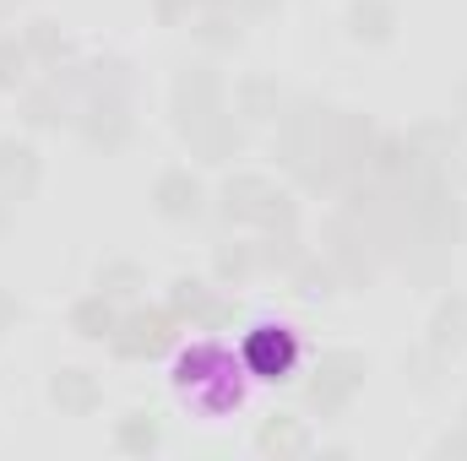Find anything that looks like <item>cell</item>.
Here are the masks:
<instances>
[{
    "mask_svg": "<svg viewBox=\"0 0 467 461\" xmlns=\"http://www.w3.org/2000/svg\"><path fill=\"white\" fill-rule=\"evenodd\" d=\"M218 212L229 223H250V229H261V233L299 229V201L288 190H277L272 179H261V174H234L229 185H223V196H218Z\"/></svg>",
    "mask_w": 467,
    "mask_h": 461,
    "instance_id": "cell-1",
    "label": "cell"
},
{
    "mask_svg": "<svg viewBox=\"0 0 467 461\" xmlns=\"http://www.w3.org/2000/svg\"><path fill=\"white\" fill-rule=\"evenodd\" d=\"M364 374H369L364 353H353V347H332V353H321L316 369H310V380H305V402H310V413L337 418L343 407H353V396L364 391Z\"/></svg>",
    "mask_w": 467,
    "mask_h": 461,
    "instance_id": "cell-2",
    "label": "cell"
},
{
    "mask_svg": "<svg viewBox=\"0 0 467 461\" xmlns=\"http://www.w3.org/2000/svg\"><path fill=\"white\" fill-rule=\"evenodd\" d=\"M174 385L202 396L207 407H239V374H234V358L218 343H191V353H180V369H174Z\"/></svg>",
    "mask_w": 467,
    "mask_h": 461,
    "instance_id": "cell-3",
    "label": "cell"
},
{
    "mask_svg": "<svg viewBox=\"0 0 467 461\" xmlns=\"http://www.w3.org/2000/svg\"><path fill=\"white\" fill-rule=\"evenodd\" d=\"M299 358H305L299 332H294V326H277V321L250 326V332H244V343H239V369H244V374H255V380H272V385L294 380Z\"/></svg>",
    "mask_w": 467,
    "mask_h": 461,
    "instance_id": "cell-4",
    "label": "cell"
},
{
    "mask_svg": "<svg viewBox=\"0 0 467 461\" xmlns=\"http://www.w3.org/2000/svg\"><path fill=\"white\" fill-rule=\"evenodd\" d=\"M174 343H180V315H174V310H136V315H119L115 337H109L115 358H125V364L163 358Z\"/></svg>",
    "mask_w": 467,
    "mask_h": 461,
    "instance_id": "cell-5",
    "label": "cell"
},
{
    "mask_svg": "<svg viewBox=\"0 0 467 461\" xmlns=\"http://www.w3.org/2000/svg\"><path fill=\"white\" fill-rule=\"evenodd\" d=\"M169 104H174V125H180V136H185L191 125H202V119H213V115L229 109V82H223L213 66H185V71L174 77Z\"/></svg>",
    "mask_w": 467,
    "mask_h": 461,
    "instance_id": "cell-6",
    "label": "cell"
},
{
    "mask_svg": "<svg viewBox=\"0 0 467 461\" xmlns=\"http://www.w3.org/2000/svg\"><path fill=\"white\" fill-rule=\"evenodd\" d=\"M77 136L93 147V152H119L130 136H136V115L119 93L104 98H82V115H77Z\"/></svg>",
    "mask_w": 467,
    "mask_h": 461,
    "instance_id": "cell-7",
    "label": "cell"
},
{
    "mask_svg": "<svg viewBox=\"0 0 467 461\" xmlns=\"http://www.w3.org/2000/svg\"><path fill=\"white\" fill-rule=\"evenodd\" d=\"M169 310L180 315V326L191 321V332H218V326L234 321V310L202 282V277H174V282H169Z\"/></svg>",
    "mask_w": 467,
    "mask_h": 461,
    "instance_id": "cell-8",
    "label": "cell"
},
{
    "mask_svg": "<svg viewBox=\"0 0 467 461\" xmlns=\"http://www.w3.org/2000/svg\"><path fill=\"white\" fill-rule=\"evenodd\" d=\"M152 212L169 218V223H196L207 212V185L191 169H163L158 185H152Z\"/></svg>",
    "mask_w": 467,
    "mask_h": 461,
    "instance_id": "cell-9",
    "label": "cell"
},
{
    "mask_svg": "<svg viewBox=\"0 0 467 461\" xmlns=\"http://www.w3.org/2000/svg\"><path fill=\"white\" fill-rule=\"evenodd\" d=\"M375 136H380V130L369 125V115H358V109H332V119H327V141H332V152L343 158L348 174H364V169H369Z\"/></svg>",
    "mask_w": 467,
    "mask_h": 461,
    "instance_id": "cell-10",
    "label": "cell"
},
{
    "mask_svg": "<svg viewBox=\"0 0 467 461\" xmlns=\"http://www.w3.org/2000/svg\"><path fill=\"white\" fill-rule=\"evenodd\" d=\"M185 141H191V152H196L202 163L223 169V163H234V158H239V147H244V119H234L229 109H223V115L191 125V130H185Z\"/></svg>",
    "mask_w": 467,
    "mask_h": 461,
    "instance_id": "cell-11",
    "label": "cell"
},
{
    "mask_svg": "<svg viewBox=\"0 0 467 461\" xmlns=\"http://www.w3.org/2000/svg\"><path fill=\"white\" fill-rule=\"evenodd\" d=\"M44 179V163L33 152V141H16V136H0V196L5 201H27Z\"/></svg>",
    "mask_w": 467,
    "mask_h": 461,
    "instance_id": "cell-12",
    "label": "cell"
},
{
    "mask_svg": "<svg viewBox=\"0 0 467 461\" xmlns=\"http://www.w3.org/2000/svg\"><path fill=\"white\" fill-rule=\"evenodd\" d=\"M49 402H55L66 418H93V413L104 407V380H99L93 369H55Z\"/></svg>",
    "mask_w": 467,
    "mask_h": 461,
    "instance_id": "cell-13",
    "label": "cell"
},
{
    "mask_svg": "<svg viewBox=\"0 0 467 461\" xmlns=\"http://www.w3.org/2000/svg\"><path fill=\"white\" fill-rule=\"evenodd\" d=\"M255 451L266 461H299L310 456V424L294 418V413H272L261 429H255Z\"/></svg>",
    "mask_w": 467,
    "mask_h": 461,
    "instance_id": "cell-14",
    "label": "cell"
},
{
    "mask_svg": "<svg viewBox=\"0 0 467 461\" xmlns=\"http://www.w3.org/2000/svg\"><path fill=\"white\" fill-rule=\"evenodd\" d=\"M397 27H402V16H397V5H391V0H353V5H348V38H353V44H364V49L391 44V38H397Z\"/></svg>",
    "mask_w": 467,
    "mask_h": 461,
    "instance_id": "cell-15",
    "label": "cell"
},
{
    "mask_svg": "<svg viewBox=\"0 0 467 461\" xmlns=\"http://www.w3.org/2000/svg\"><path fill=\"white\" fill-rule=\"evenodd\" d=\"M419 169H424V158H419V147L408 141V130H397V136H375V152H369V174H375V179L402 185V179H413Z\"/></svg>",
    "mask_w": 467,
    "mask_h": 461,
    "instance_id": "cell-16",
    "label": "cell"
},
{
    "mask_svg": "<svg viewBox=\"0 0 467 461\" xmlns=\"http://www.w3.org/2000/svg\"><path fill=\"white\" fill-rule=\"evenodd\" d=\"M234 115L244 125H277L283 115V87L272 77H239L234 82Z\"/></svg>",
    "mask_w": 467,
    "mask_h": 461,
    "instance_id": "cell-17",
    "label": "cell"
},
{
    "mask_svg": "<svg viewBox=\"0 0 467 461\" xmlns=\"http://www.w3.org/2000/svg\"><path fill=\"white\" fill-rule=\"evenodd\" d=\"M163 446V413L158 407H130L115 418V451L119 456H152Z\"/></svg>",
    "mask_w": 467,
    "mask_h": 461,
    "instance_id": "cell-18",
    "label": "cell"
},
{
    "mask_svg": "<svg viewBox=\"0 0 467 461\" xmlns=\"http://www.w3.org/2000/svg\"><path fill=\"white\" fill-rule=\"evenodd\" d=\"M424 343L435 347V353H446V358L467 353V293H446V299L435 304L430 337H424Z\"/></svg>",
    "mask_w": 467,
    "mask_h": 461,
    "instance_id": "cell-19",
    "label": "cell"
},
{
    "mask_svg": "<svg viewBox=\"0 0 467 461\" xmlns=\"http://www.w3.org/2000/svg\"><path fill=\"white\" fill-rule=\"evenodd\" d=\"M457 130H462L457 119H419V125L408 130V141L419 147L424 169H441V174H446V163L462 152V136H457Z\"/></svg>",
    "mask_w": 467,
    "mask_h": 461,
    "instance_id": "cell-20",
    "label": "cell"
},
{
    "mask_svg": "<svg viewBox=\"0 0 467 461\" xmlns=\"http://www.w3.org/2000/svg\"><path fill=\"white\" fill-rule=\"evenodd\" d=\"M71 115V93L49 77L44 87H22V125H33V130H49V125H66Z\"/></svg>",
    "mask_w": 467,
    "mask_h": 461,
    "instance_id": "cell-21",
    "label": "cell"
},
{
    "mask_svg": "<svg viewBox=\"0 0 467 461\" xmlns=\"http://www.w3.org/2000/svg\"><path fill=\"white\" fill-rule=\"evenodd\" d=\"M22 44H27V55H33V66H49V71H60L66 60H77V44L60 33V22H49V16H33L27 27H22Z\"/></svg>",
    "mask_w": 467,
    "mask_h": 461,
    "instance_id": "cell-22",
    "label": "cell"
},
{
    "mask_svg": "<svg viewBox=\"0 0 467 461\" xmlns=\"http://www.w3.org/2000/svg\"><path fill=\"white\" fill-rule=\"evenodd\" d=\"M191 33H196V44L213 49V55H229V49L244 44V22L234 16L229 5H202V16L191 22Z\"/></svg>",
    "mask_w": 467,
    "mask_h": 461,
    "instance_id": "cell-23",
    "label": "cell"
},
{
    "mask_svg": "<svg viewBox=\"0 0 467 461\" xmlns=\"http://www.w3.org/2000/svg\"><path fill=\"white\" fill-rule=\"evenodd\" d=\"M115 326H119L115 299H104L99 288H93L88 299H77V304H71V332H77L82 343H109V337H115Z\"/></svg>",
    "mask_w": 467,
    "mask_h": 461,
    "instance_id": "cell-24",
    "label": "cell"
},
{
    "mask_svg": "<svg viewBox=\"0 0 467 461\" xmlns=\"http://www.w3.org/2000/svg\"><path fill=\"white\" fill-rule=\"evenodd\" d=\"M255 261H261V271H288L294 277V266L305 261V244H299V233H261L255 239Z\"/></svg>",
    "mask_w": 467,
    "mask_h": 461,
    "instance_id": "cell-25",
    "label": "cell"
},
{
    "mask_svg": "<svg viewBox=\"0 0 467 461\" xmlns=\"http://www.w3.org/2000/svg\"><path fill=\"white\" fill-rule=\"evenodd\" d=\"M337 288H343V282H337V271H332L327 255H321V261L305 255V261L294 266V293H299V299H332Z\"/></svg>",
    "mask_w": 467,
    "mask_h": 461,
    "instance_id": "cell-26",
    "label": "cell"
},
{
    "mask_svg": "<svg viewBox=\"0 0 467 461\" xmlns=\"http://www.w3.org/2000/svg\"><path fill=\"white\" fill-rule=\"evenodd\" d=\"M147 288V271L136 261H104L99 266V293L104 299H136Z\"/></svg>",
    "mask_w": 467,
    "mask_h": 461,
    "instance_id": "cell-27",
    "label": "cell"
},
{
    "mask_svg": "<svg viewBox=\"0 0 467 461\" xmlns=\"http://www.w3.org/2000/svg\"><path fill=\"white\" fill-rule=\"evenodd\" d=\"M213 271H218V282H244V277H255V271H261V261H255V244H244V239L218 244V255H213Z\"/></svg>",
    "mask_w": 467,
    "mask_h": 461,
    "instance_id": "cell-28",
    "label": "cell"
},
{
    "mask_svg": "<svg viewBox=\"0 0 467 461\" xmlns=\"http://www.w3.org/2000/svg\"><path fill=\"white\" fill-rule=\"evenodd\" d=\"M33 71V55L22 38H0V93H22Z\"/></svg>",
    "mask_w": 467,
    "mask_h": 461,
    "instance_id": "cell-29",
    "label": "cell"
},
{
    "mask_svg": "<svg viewBox=\"0 0 467 461\" xmlns=\"http://www.w3.org/2000/svg\"><path fill=\"white\" fill-rule=\"evenodd\" d=\"M441 364H446V353H435V347L424 343L419 353H408V364H402V369H408V380H413L419 391H435V380H441Z\"/></svg>",
    "mask_w": 467,
    "mask_h": 461,
    "instance_id": "cell-30",
    "label": "cell"
},
{
    "mask_svg": "<svg viewBox=\"0 0 467 461\" xmlns=\"http://www.w3.org/2000/svg\"><path fill=\"white\" fill-rule=\"evenodd\" d=\"M196 11H202V0H152V16H158L163 27H185Z\"/></svg>",
    "mask_w": 467,
    "mask_h": 461,
    "instance_id": "cell-31",
    "label": "cell"
},
{
    "mask_svg": "<svg viewBox=\"0 0 467 461\" xmlns=\"http://www.w3.org/2000/svg\"><path fill=\"white\" fill-rule=\"evenodd\" d=\"M229 11L239 16V22H261V16H277L283 0H229Z\"/></svg>",
    "mask_w": 467,
    "mask_h": 461,
    "instance_id": "cell-32",
    "label": "cell"
},
{
    "mask_svg": "<svg viewBox=\"0 0 467 461\" xmlns=\"http://www.w3.org/2000/svg\"><path fill=\"white\" fill-rule=\"evenodd\" d=\"M16 321H22V299H16L11 288H0V337L16 332Z\"/></svg>",
    "mask_w": 467,
    "mask_h": 461,
    "instance_id": "cell-33",
    "label": "cell"
},
{
    "mask_svg": "<svg viewBox=\"0 0 467 461\" xmlns=\"http://www.w3.org/2000/svg\"><path fill=\"white\" fill-rule=\"evenodd\" d=\"M435 456H467V418L451 429V435H441V440H435Z\"/></svg>",
    "mask_w": 467,
    "mask_h": 461,
    "instance_id": "cell-34",
    "label": "cell"
},
{
    "mask_svg": "<svg viewBox=\"0 0 467 461\" xmlns=\"http://www.w3.org/2000/svg\"><path fill=\"white\" fill-rule=\"evenodd\" d=\"M451 119H457V125H467V77L457 82V93H451Z\"/></svg>",
    "mask_w": 467,
    "mask_h": 461,
    "instance_id": "cell-35",
    "label": "cell"
},
{
    "mask_svg": "<svg viewBox=\"0 0 467 461\" xmlns=\"http://www.w3.org/2000/svg\"><path fill=\"white\" fill-rule=\"evenodd\" d=\"M11 229V201H5V196H0V233Z\"/></svg>",
    "mask_w": 467,
    "mask_h": 461,
    "instance_id": "cell-36",
    "label": "cell"
},
{
    "mask_svg": "<svg viewBox=\"0 0 467 461\" xmlns=\"http://www.w3.org/2000/svg\"><path fill=\"white\" fill-rule=\"evenodd\" d=\"M202 5H229V0H202Z\"/></svg>",
    "mask_w": 467,
    "mask_h": 461,
    "instance_id": "cell-37",
    "label": "cell"
},
{
    "mask_svg": "<svg viewBox=\"0 0 467 461\" xmlns=\"http://www.w3.org/2000/svg\"><path fill=\"white\" fill-rule=\"evenodd\" d=\"M462 418H467V402H462Z\"/></svg>",
    "mask_w": 467,
    "mask_h": 461,
    "instance_id": "cell-38",
    "label": "cell"
}]
</instances>
